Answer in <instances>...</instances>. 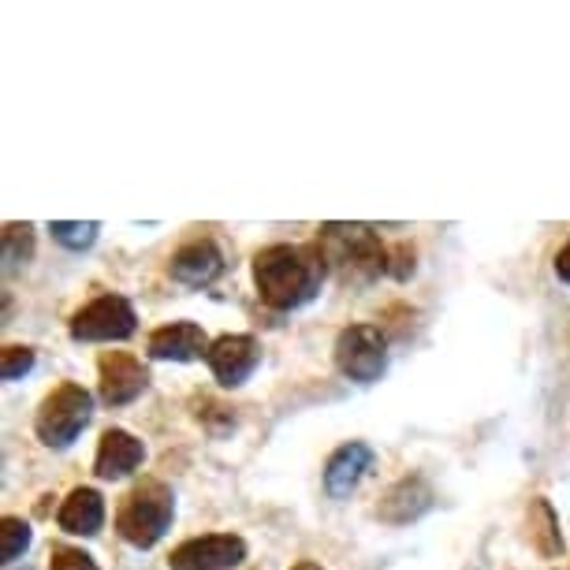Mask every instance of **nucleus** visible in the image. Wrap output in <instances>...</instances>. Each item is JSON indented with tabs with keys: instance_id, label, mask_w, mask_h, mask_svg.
Returning a JSON list of instances; mask_svg holds the SVG:
<instances>
[{
	"instance_id": "7",
	"label": "nucleus",
	"mask_w": 570,
	"mask_h": 570,
	"mask_svg": "<svg viewBox=\"0 0 570 570\" xmlns=\"http://www.w3.org/2000/svg\"><path fill=\"white\" fill-rule=\"evenodd\" d=\"M246 559V541L235 533H206L183 541L168 556L171 570H235Z\"/></svg>"
},
{
	"instance_id": "17",
	"label": "nucleus",
	"mask_w": 570,
	"mask_h": 570,
	"mask_svg": "<svg viewBox=\"0 0 570 570\" xmlns=\"http://www.w3.org/2000/svg\"><path fill=\"white\" fill-rule=\"evenodd\" d=\"M4 273H16L35 257V228L30 224H4Z\"/></svg>"
},
{
	"instance_id": "24",
	"label": "nucleus",
	"mask_w": 570,
	"mask_h": 570,
	"mask_svg": "<svg viewBox=\"0 0 570 570\" xmlns=\"http://www.w3.org/2000/svg\"><path fill=\"white\" fill-rule=\"evenodd\" d=\"M292 570H325L321 563H314V559H303V563H295Z\"/></svg>"
},
{
	"instance_id": "23",
	"label": "nucleus",
	"mask_w": 570,
	"mask_h": 570,
	"mask_svg": "<svg viewBox=\"0 0 570 570\" xmlns=\"http://www.w3.org/2000/svg\"><path fill=\"white\" fill-rule=\"evenodd\" d=\"M556 276L563 279V284H570V243L556 254Z\"/></svg>"
},
{
	"instance_id": "19",
	"label": "nucleus",
	"mask_w": 570,
	"mask_h": 570,
	"mask_svg": "<svg viewBox=\"0 0 570 570\" xmlns=\"http://www.w3.org/2000/svg\"><path fill=\"white\" fill-rule=\"evenodd\" d=\"M30 541H35V533H30V525L23 519H16V514H4V522H0V563H16L19 556L27 552Z\"/></svg>"
},
{
	"instance_id": "15",
	"label": "nucleus",
	"mask_w": 570,
	"mask_h": 570,
	"mask_svg": "<svg viewBox=\"0 0 570 570\" xmlns=\"http://www.w3.org/2000/svg\"><path fill=\"white\" fill-rule=\"evenodd\" d=\"M57 525L71 537H98L105 525V497L86 485L71 489V497L57 511Z\"/></svg>"
},
{
	"instance_id": "6",
	"label": "nucleus",
	"mask_w": 570,
	"mask_h": 570,
	"mask_svg": "<svg viewBox=\"0 0 570 570\" xmlns=\"http://www.w3.org/2000/svg\"><path fill=\"white\" fill-rule=\"evenodd\" d=\"M135 306L124 295H101L86 303L79 314L71 317V340L75 343H116L135 336Z\"/></svg>"
},
{
	"instance_id": "8",
	"label": "nucleus",
	"mask_w": 570,
	"mask_h": 570,
	"mask_svg": "<svg viewBox=\"0 0 570 570\" xmlns=\"http://www.w3.org/2000/svg\"><path fill=\"white\" fill-rule=\"evenodd\" d=\"M206 362L220 389H239V384L250 381L257 365H262V343L254 336H220L213 340Z\"/></svg>"
},
{
	"instance_id": "2",
	"label": "nucleus",
	"mask_w": 570,
	"mask_h": 570,
	"mask_svg": "<svg viewBox=\"0 0 570 570\" xmlns=\"http://www.w3.org/2000/svg\"><path fill=\"white\" fill-rule=\"evenodd\" d=\"M317 250L343 284L362 287L389 273V246L381 243V235L370 224H343V220L321 224Z\"/></svg>"
},
{
	"instance_id": "10",
	"label": "nucleus",
	"mask_w": 570,
	"mask_h": 570,
	"mask_svg": "<svg viewBox=\"0 0 570 570\" xmlns=\"http://www.w3.org/2000/svg\"><path fill=\"white\" fill-rule=\"evenodd\" d=\"M224 273V254L213 239L183 243L168 262V276L183 287H209Z\"/></svg>"
},
{
	"instance_id": "18",
	"label": "nucleus",
	"mask_w": 570,
	"mask_h": 570,
	"mask_svg": "<svg viewBox=\"0 0 570 570\" xmlns=\"http://www.w3.org/2000/svg\"><path fill=\"white\" fill-rule=\"evenodd\" d=\"M49 232H52V239L60 246H68V250H90V246L98 243L101 224L98 220H52Z\"/></svg>"
},
{
	"instance_id": "22",
	"label": "nucleus",
	"mask_w": 570,
	"mask_h": 570,
	"mask_svg": "<svg viewBox=\"0 0 570 570\" xmlns=\"http://www.w3.org/2000/svg\"><path fill=\"white\" fill-rule=\"evenodd\" d=\"M414 273V250L406 243H400V246H389V276H395V279H406Z\"/></svg>"
},
{
	"instance_id": "4",
	"label": "nucleus",
	"mask_w": 570,
	"mask_h": 570,
	"mask_svg": "<svg viewBox=\"0 0 570 570\" xmlns=\"http://www.w3.org/2000/svg\"><path fill=\"white\" fill-rule=\"evenodd\" d=\"M94 414V395L75 381H63L60 389H52L38 406L35 433L46 448L63 451L75 436L82 433L86 422Z\"/></svg>"
},
{
	"instance_id": "14",
	"label": "nucleus",
	"mask_w": 570,
	"mask_h": 570,
	"mask_svg": "<svg viewBox=\"0 0 570 570\" xmlns=\"http://www.w3.org/2000/svg\"><path fill=\"white\" fill-rule=\"evenodd\" d=\"M142 459H146L142 440L131 436L127 429H109V433L101 436V444H98L94 473H98L101 481H120V478H127L131 470L142 466Z\"/></svg>"
},
{
	"instance_id": "1",
	"label": "nucleus",
	"mask_w": 570,
	"mask_h": 570,
	"mask_svg": "<svg viewBox=\"0 0 570 570\" xmlns=\"http://www.w3.org/2000/svg\"><path fill=\"white\" fill-rule=\"evenodd\" d=\"M325 257L314 246L276 243L254 254V284L265 306L273 309H298L314 303L325 284Z\"/></svg>"
},
{
	"instance_id": "12",
	"label": "nucleus",
	"mask_w": 570,
	"mask_h": 570,
	"mask_svg": "<svg viewBox=\"0 0 570 570\" xmlns=\"http://www.w3.org/2000/svg\"><path fill=\"white\" fill-rule=\"evenodd\" d=\"M373 470V448L362 440H351L332 451L328 466H325V489L332 500H347L354 489L362 485V478Z\"/></svg>"
},
{
	"instance_id": "13",
	"label": "nucleus",
	"mask_w": 570,
	"mask_h": 570,
	"mask_svg": "<svg viewBox=\"0 0 570 570\" xmlns=\"http://www.w3.org/2000/svg\"><path fill=\"white\" fill-rule=\"evenodd\" d=\"M429 508H433V489L425 485V478L411 473V478L395 481V485L384 492L381 503H376V519H384L392 525H406V522L422 519Z\"/></svg>"
},
{
	"instance_id": "21",
	"label": "nucleus",
	"mask_w": 570,
	"mask_h": 570,
	"mask_svg": "<svg viewBox=\"0 0 570 570\" xmlns=\"http://www.w3.org/2000/svg\"><path fill=\"white\" fill-rule=\"evenodd\" d=\"M49 570H98L90 556L82 548H71V544H52L49 552Z\"/></svg>"
},
{
	"instance_id": "11",
	"label": "nucleus",
	"mask_w": 570,
	"mask_h": 570,
	"mask_svg": "<svg viewBox=\"0 0 570 570\" xmlns=\"http://www.w3.org/2000/svg\"><path fill=\"white\" fill-rule=\"evenodd\" d=\"M209 347V336L195 321H176V325H165L149 336V358L154 362H198L206 358Z\"/></svg>"
},
{
	"instance_id": "3",
	"label": "nucleus",
	"mask_w": 570,
	"mask_h": 570,
	"mask_svg": "<svg viewBox=\"0 0 570 570\" xmlns=\"http://www.w3.org/2000/svg\"><path fill=\"white\" fill-rule=\"evenodd\" d=\"M171 514H176L171 489L157 478H142L116 511V533L135 548H154L168 533Z\"/></svg>"
},
{
	"instance_id": "9",
	"label": "nucleus",
	"mask_w": 570,
	"mask_h": 570,
	"mask_svg": "<svg viewBox=\"0 0 570 570\" xmlns=\"http://www.w3.org/2000/svg\"><path fill=\"white\" fill-rule=\"evenodd\" d=\"M98 373H101V384H98L101 400L109 406L135 403L138 395L149 389V370L127 351H105L98 362Z\"/></svg>"
},
{
	"instance_id": "20",
	"label": "nucleus",
	"mask_w": 570,
	"mask_h": 570,
	"mask_svg": "<svg viewBox=\"0 0 570 570\" xmlns=\"http://www.w3.org/2000/svg\"><path fill=\"white\" fill-rule=\"evenodd\" d=\"M35 362H38L35 347L8 343V347L0 351V376H4V381H19V376H27L30 370H35Z\"/></svg>"
},
{
	"instance_id": "5",
	"label": "nucleus",
	"mask_w": 570,
	"mask_h": 570,
	"mask_svg": "<svg viewBox=\"0 0 570 570\" xmlns=\"http://www.w3.org/2000/svg\"><path fill=\"white\" fill-rule=\"evenodd\" d=\"M389 365V340L376 325H347L336 336V370L354 384H373Z\"/></svg>"
},
{
	"instance_id": "16",
	"label": "nucleus",
	"mask_w": 570,
	"mask_h": 570,
	"mask_svg": "<svg viewBox=\"0 0 570 570\" xmlns=\"http://www.w3.org/2000/svg\"><path fill=\"white\" fill-rule=\"evenodd\" d=\"M525 537L544 559H556L563 552V533H559V514L552 511V503L544 497H537L525 511Z\"/></svg>"
}]
</instances>
